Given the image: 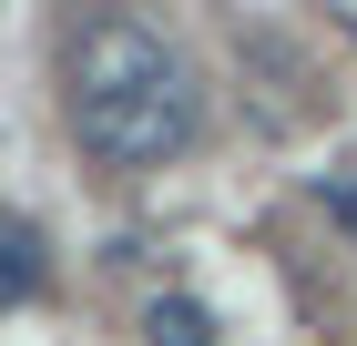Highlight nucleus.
I'll list each match as a JSON object with an SVG mask.
<instances>
[{"label":"nucleus","instance_id":"nucleus-1","mask_svg":"<svg viewBox=\"0 0 357 346\" xmlns=\"http://www.w3.org/2000/svg\"><path fill=\"white\" fill-rule=\"evenodd\" d=\"M72 133H82V153L112 163V173H153V163L194 153L204 92H194V72H164V81H143V92H112V102H72Z\"/></svg>","mask_w":357,"mask_h":346},{"label":"nucleus","instance_id":"nucleus-4","mask_svg":"<svg viewBox=\"0 0 357 346\" xmlns=\"http://www.w3.org/2000/svg\"><path fill=\"white\" fill-rule=\"evenodd\" d=\"M41 285V224H0V306H21Z\"/></svg>","mask_w":357,"mask_h":346},{"label":"nucleus","instance_id":"nucleus-3","mask_svg":"<svg viewBox=\"0 0 357 346\" xmlns=\"http://www.w3.org/2000/svg\"><path fill=\"white\" fill-rule=\"evenodd\" d=\"M143 346H215V316L194 295H153L143 306Z\"/></svg>","mask_w":357,"mask_h":346},{"label":"nucleus","instance_id":"nucleus-5","mask_svg":"<svg viewBox=\"0 0 357 346\" xmlns=\"http://www.w3.org/2000/svg\"><path fill=\"white\" fill-rule=\"evenodd\" d=\"M317 204H327V224L357 244V173H327V184H317Z\"/></svg>","mask_w":357,"mask_h":346},{"label":"nucleus","instance_id":"nucleus-2","mask_svg":"<svg viewBox=\"0 0 357 346\" xmlns=\"http://www.w3.org/2000/svg\"><path fill=\"white\" fill-rule=\"evenodd\" d=\"M184 72V61L164 52V31L123 21V10H102V21L72 41V102H112V92H143V81Z\"/></svg>","mask_w":357,"mask_h":346}]
</instances>
